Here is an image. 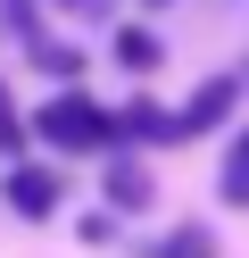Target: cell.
Returning a JSON list of instances; mask_svg holds the SVG:
<instances>
[{"instance_id": "1", "label": "cell", "mask_w": 249, "mask_h": 258, "mask_svg": "<svg viewBox=\"0 0 249 258\" xmlns=\"http://www.w3.org/2000/svg\"><path fill=\"white\" fill-rule=\"evenodd\" d=\"M33 134H42L58 158H83V150H108V142H116V117L100 100H83V92H58V100L33 117Z\"/></svg>"}, {"instance_id": "2", "label": "cell", "mask_w": 249, "mask_h": 258, "mask_svg": "<svg viewBox=\"0 0 249 258\" xmlns=\"http://www.w3.org/2000/svg\"><path fill=\"white\" fill-rule=\"evenodd\" d=\"M116 142H141V150H166V142H183V125H175V108H158V100H141V92H133V100L116 108Z\"/></svg>"}, {"instance_id": "3", "label": "cell", "mask_w": 249, "mask_h": 258, "mask_svg": "<svg viewBox=\"0 0 249 258\" xmlns=\"http://www.w3.org/2000/svg\"><path fill=\"white\" fill-rule=\"evenodd\" d=\"M232 100H241V84H232V75H216V84H199V92H191V108H175V125H183V142H199V134H216V125L232 117Z\"/></svg>"}, {"instance_id": "4", "label": "cell", "mask_w": 249, "mask_h": 258, "mask_svg": "<svg viewBox=\"0 0 249 258\" xmlns=\"http://www.w3.org/2000/svg\"><path fill=\"white\" fill-rule=\"evenodd\" d=\"M58 200H66V183L50 167H9V208H17V217L42 225V217H58Z\"/></svg>"}, {"instance_id": "5", "label": "cell", "mask_w": 249, "mask_h": 258, "mask_svg": "<svg viewBox=\"0 0 249 258\" xmlns=\"http://www.w3.org/2000/svg\"><path fill=\"white\" fill-rule=\"evenodd\" d=\"M149 200H158V183H149L141 158H108V208H116V217H141Z\"/></svg>"}, {"instance_id": "6", "label": "cell", "mask_w": 249, "mask_h": 258, "mask_svg": "<svg viewBox=\"0 0 249 258\" xmlns=\"http://www.w3.org/2000/svg\"><path fill=\"white\" fill-rule=\"evenodd\" d=\"M216 191H224V208H249V125L232 134L224 167H216Z\"/></svg>"}, {"instance_id": "7", "label": "cell", "mask_w": 249, "mask_h": 258, "mask_svg": "<svg viewBox=\"0 0 249 258\" xmlns=\"http://www.w3.org/2000/svg\"><path fill=\"white\" fill-rule=\"evenodd\" d=\"M116 58H125L133 75H149V67H158V58H166V42L149 34V25H116Z\"/></svg>"}, {"instance_id": "8", "label": "cell", "mask_w": 249, "mask_h": 258, "mask_svg": "<svg viewBox=\"0 0 249 258\" xmlns=\"http://www.w3.org/2000/svg\"><path fill=\"white\" fill-rule=\"evenodd\" d=\"M149 258H216V233L208 225H175L166 241H149Z\"/></svg>"}, {"instance_id": "9", "label": "cell", "mask_w": 249, "mask_h": 258, "mask_svg": "<svg viewBox=\"0 0 249 258\" xmlns=\"http://www.w3.org/2000/svg\"><path fill=\"white\" fill-rule=\"evenodd\" d=\"M0 150H9V158L25 150V125H17V108H9V92H0Z\"/></svg>"}, {"instance_id": "10", "label": "cell", "mask_w": 249, "mask_h": 258, "mask_svg": "<svg viewBox=\"0 0 249 258\" xmlns=\"http://www.w3.org/2000/svg\"><path fill=\"white\" fill-rule=\"evenodd\" d=\"M25 9H92V0H25Z\"/></svg>"}]
</instances>
